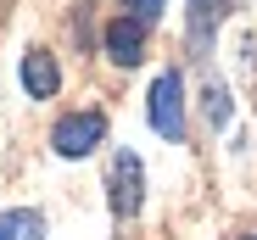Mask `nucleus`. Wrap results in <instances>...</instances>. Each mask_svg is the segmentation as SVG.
Masks as SVG:
<instances>
[{"label": "nucleus", "instance_id": "1", "mask_svg": "<svg viewBox=\"0 0 257 240\" xmlns=\"http://www.w3.org/2000/svg\"><path fill=\"white\" fill-rule=\"evenodd\" d=\"M151 129L162 140H185V78L174 67L151 84Z\"/></svg>", "mask_w": 257, "mask_h": 240}, {"label": "nucleus", "instance_id": "2", "mask_svg": "<svg viewBox=\"0 0 257 240\" xmlns=\"http://www.w3.org/2000/svg\"><path fill=\"white\" fill-rule=\"evenodd\" d=\"M101 140H106V117L101 112H67L51 129V145H56V156H67V162L73 156H90Z\"/></svg>", "mask_w": 257, "mask_h": 240}, {"label": "nucleus", "instance_id": "3", "mask_svg": "<svg viewBox=\"0 0 257 240\" xmlns=\"http://www.w3.org/2000/svg\"><path fill=\"white\" fill-rule=\"evenodd\" d=\"M140 184H146V168L135 151H117L112 156V212L117 218H135L140 212Z\"/></svg>", "mask_w": 257, "mask_h": 240}, {"label": "nucleus", "instance_id": "4", "mask_svg": "<svg viewBox=\"0 0 257 240\" xmlns=\"http://www.w3.org/2000/svg\"><path fill=\"white\" fill-rule=\"evenodd\" d=\"M106 56L117 67H140L146 62V23H135V17L106 23Z\"/></svg>", "mask_w": 257, "mask_h": 240}, {"label": "nucleus", "instance_id": "5", "mask_svg": "<svg viewBox=\"0 0 257 240\" xmlns=\"http://www.w3.org/2000/svg\"><path fill=\"white\" fill-rule=\"evenodd\" d=\"M23 90H28L34 101H51V95L62 90V67H56L51 51H28V56H23Z\"/></svg>", "mask_w": 257, "mask_h": 240}, {"label": "nucleus", "instance_id": "6", "mask_svg": "<svg viewBox=\"0 0 257 240\" xmlns=\"http://www.w3.org/2000/svg\"><path fill=\"white\" fill-rule=\"evenodd\" d=\"M45 234V218H39L34 207H12L0 212V240H39Z\"/></svg>", "mask_w": 257, "mask_h": 240}, {"label": "nucleus", "instance_id": "7", "mask_svg": "<svg viewBox=\"0 0 257 240\" xmlns=\"http://www.w3.org/2000/svg\"><path fill=\"white\" fill-rule=\"evenodd\" d=\"M218 17H224V0H190V39H196V45H207V39H212Z\"/></svg>", "mask_w": 257, "mask_h": 240}, {"label": "nucleus", "instance_id": "8", "mask_svg": "<svg viewBox=\"0 0 257 240\" xmlns=\"http://www.w3.org/2000/svg\"><path fill=\"white\" fill-rule=\"evenodd\" d=\"M201 106H207V123H212V129H224V123H229V90H224V84H212V78H207Z\"/></svg>", "mask_w": 257, "mask_h": 240}, {"label": "nucleus", "instance_id": "9", "mask_svg": "<svg viewBox=\"0 0 257 240\" xmlns=\"http://www.w3.org/2000/svg\"><path fill=\"white\" fill-rule=\"evenodd\" d=\"M128 12H135V23H151L157 12H162V0H123Z\"/></svg>", "mask_w": 257, "mask_h": 240}, {"label": "nucleus", "instance_id": "10", "mask_svg": "<svg viewBox=\"0 0 257 240\" xmlns=\"http://www.w3.org/2000/svg\"><path fill=\"white\" fill-rule=\"evenodd\" d=\"M246 240H257V234H246Z\"/></svg>", "mask_w": 257, "mask_h": 240}]
</instances>
